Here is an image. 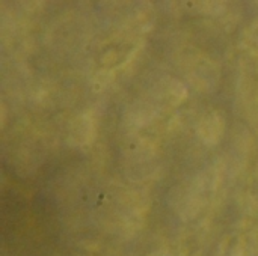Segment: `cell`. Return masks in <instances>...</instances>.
I'll use <instances>...</instances> for the list:
<instances>
[{"mask_svg": "<svg viewBox=\"0 0 258 256\" xmlns=\"http://www.w3.org/2000/svg\"><path fill=\"white\" fill-rule=\"evenodd\" d=\"M94 137H95V121L94 116L89 112H86L74 119L70 128L68 142L73 146H83L92 143Z\"/></svg>", "mask_w": 258, "mask_h": 256, "instance_id": "1", "label": "cell"}, {"mask_svg": "<svg viewBox=\"0 0 258 256\" xmlns=\"http://www.w3.org/2000/svg\"><path fill=\"white\" fill-rule=\"evenodd\" d=\"M198 134L203 139L204 143L207 145H216L219 142V139L224 134V119L222 116L215 112L209 116H206L200 127H198Z\"/></svg>", "mask_w": 258, "mask_h": 256, "instance_id": "2", "label": "cell"}, {"mask_svg": "<svg viewBox=\"0 0 258 256\" xmlns=\"http://www.w3.org/2000/svg\"><path fill=\"white\" fill-rule=\"evenodd\" d=\"M187 97V89L183 83L180 81H172L171 88H169V98L174 104H178L180 101H183Z\"/></svg>", "mask_w": 258, "mask_h": 256, "instance_id": "3", "label": "cell"}]
</instances>
